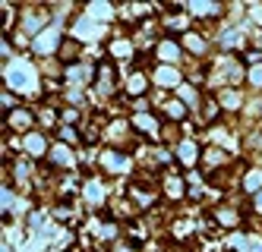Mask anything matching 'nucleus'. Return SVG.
I'll list each match as a JSON object with an SVG mask.
<instances>
[{
    "mask_svg": "<svg viewBox=\"0 0 262 252\" xmlns=\"http://www.w3.org/2000/svg\"><path fill=\"white\" fill-rule=\"evenodd\" d=\"M98 164L107 170V177H114V173H126V170H129V158H126V154H120V151H104L101 158H98Z\"/></svg>",
    "mask_w": 262,
    "mask_h": 252,
    "instance_id": "obj_1",
    "label": "nucleus"
},
{
    "mask_svg": "<svg viewBox=\"0 0 262 252\" xmlns=\"http://www.w3.org/2000/svg\"><path fill=\"white\" fill-rule=\"evenodd\" d=\"M63 73H67V82H70V85H89L92 76H95V70L85 66V63H73V66H67Z\"/></svg>",
    "mask_w": 262,
    "mask_h": 252,
    "instance_id": "obj_2",
    "label": "nucleus"
},
{
    "mask_svg": "<svg viewBox=\"0 0 262 252\" xmlns=\"http://www.w3.org/2000/svg\"><path fill=\"white\" fill-rule=\"evenodd\" d=\"M32 110H26V107H19V110H13V113H7V126L13 129V132H26L29 126H32Z\"/></svg>",
    "mask_w": 262,
    "mask_h": 252,
    "instance_id": "obj_3",
    "label": "nucleus"
},
{
    "mask_svg": "<svg viewBox=\"0 0 262 252\" xmlns=\"http://www.w3.org/2000/svg\"><path fill=\"white\" fill-rule=\"evenodd\" d=\"M57 38H60L57 26L45 29V32H41L38 38H35V51H38V54H51V48H57Z\"/></svg>",
    "mask_w": 262,
    "mask_h": 252,
    "instance_id": "obj_4",
    "label": "nucleus"
},
{
    "mask_svg": "<svg viewBox=\"0 0 262 252\" xmlns=\"http://www.w3.org/2000/svg\"><path fill=\"white\" fill-rule=\"evenodd\" d=\"M218 104H221L224 110H240V107H243V95H240L237 88H221V91H218Z\"/></svg>",
    "mask_w": 262,
    "mask_h": 252,
    "instance_id": "obj_5",
    "label": "nucleus"
},
{
    "mask_svg": "<svg viewBox=\"0 0 262 252\" xmlns=\"http://www.w3.org/2000/svg\"><path fill=\"white\" fill-rule=\"evenodd\" d=\"M60 60L67 63V66H73V63H79V41L76 38H63V44H60Z\"/></svg>",
    "mask_w": 262,
    "mask_h": 252,
    "instance_id": "obj_6",
    "label": "nucleus"
},
{
    "mask_svg": "<svg viewBox=\"0 0 262 252\" xmlns=\"http://www.w3.org/2000/svg\"><path fill=\"white\" fill-rule=\"evenodd\" d=\"M155 82H161L164 88H177L180 85V76H177V66H158L155 70Z\"/></svg>",
    "mask_w": 262,
    "mask_h": 252,
    "instance_id": "obj_7",
    "label": "nucleus"
},
{
    "mask_svg": "<svg viewBox=\"0 0 262 252\" xmlns=\"http://www.w3.org/2000/svg\"><path fill=\"white\" fill-rule=\"evenodd\" d=\"M209 170H215V167H221V164H228V154H224L221 148H202V158H199Z\"/></svg>",
    "mask_w": 262,
    "mask_h": 252,
    "instance_id": "obj_8",
    "label": "nucleus"
},
{
    "mask_svg": "<svg viewBox=\"0 0 262 252\" xmlns=\"http://www.w3.org/2000/svg\"><path fill=\"white\" fill-rule=\"evenodd\" d=\"M212 218H215V224H221V227H237V224H240V215H237L234 208H215Z\"/></svg>",
    "mask_w": 262,
    "mask_h": 252,
    "instance_id": "obj_9",
    "label": "nucleus"
},
{
    "mask_svg": "<svg viewBox=\"0 0 262 252\" xmlns=\"http://www.w3.org/2000/svg\"><path fill=\"white\" fill-rule=\"evenodd\" d=\"M45 148H48V142H45V135H41V132H32V135H26V151L32 154V158H41V154H45Z\"/></svg>",
    "mask_w": 262,
    "mask_h": 252,
    "instance_id": "obj_10",
    "label": "nucleus"
},
{
    "mask_svg": "<svg viewBox=\"0 0 262 252\" xmlns=\"http://www.w3.org/2000/svg\"><path fill=\"white\" fill-rule=\"evenodd\" d=\"M133 126H136L142 135H158V129H161L152 117H148V113H136V117H133Z\"/></svg>",
    "mask_w": 262,
    "mask_h": 252,
    "instance_id": "obj_11",
    "label": "nucleus"
},
{
    "mask_svg": "<svg viewBox=\"0 0 262 252\" xmlns=\"http://www.w3.org/2000/svg\"><path fill=\"white\" fill-rule=\"evenodd\" d=\"M51 164H60V167H73L76 164V158L70 154V148L67 145H54L51 148Z\"/></svg>",
    "mask_w": 262,
    "mask_h": 252,
    "instance_id": "obj_12",
    "label": "nucleus"
},
{
    "mask_svg": "<svg viewBox=\"0 0 262 252\" xmlns=\"http://www.w3.org/2000/svg\"><path fill=\"white\" fill-rule=\"evenodd\" d=\"M177 158H180L186 167H193L202 154H196V145H193V142H180V145H177Z\"/></svg>",
    "mask_w": 262,
    "mask_h": 252,
    "instance_id": "obj_13",
    "label": "nucleus"
},
{
    "mask_svg": "<svg viewBox=\"0 0 262 252\" xmlns=\"http://www.w3.org/2000/svg\"><path fill=\"white\" fill-rule=\"evenodd\" d=\"M243 189L247 192H262V170H247V177H243Z\"/></svg>",
    "mask_w": 262,
    "mask_h": 252,
    "instance_id": "obj_14",
    "label": "nucleus"
},
{
    "mask_svg": "<svg viewBox=\"0 0 262 252\" xmlns=\"http://www.w3.org/2000/svg\"><path fill=\"white\" fill-rule=\"evenodd\" d=\"M218 113H221L218 98H202V120H218Z\"/></svg>",
    "mask_w": 262,
    "mask_h": 252,
    "instance_id": "obj_15",
    "label": "nucleus"
},
{
    "mask_svg": "<svg viewBox=\"0 0 262 252\" xmlns=\"http://www.w3.org/2000/svg\"><path fill=\"white\" fill-rule=\"evenodd\" d=\"M161 107H164L167 117H174V120H183L186 117V104L183 101H161Z\"/></svg>",
    "mask_w": 262,
    "mask_h": 252,
    "instance_id": "obj_16",
    "label": "nucleus"
},
{
    "mask_svg": "<svg viewBox=\"0 0 262 252\" xmlns=\"http://www.w3.org/2000/svg\"><path fill=\"white\" fill-rule=\"evenodd\" d=\"M111 57H117V60H123V57H133V41H114L111 44Z\"/></svg>",
    "mask_w": 262,
    "mask_h": 252,
    "instance_id": "obj_17",
    "label": "nucleus"
},
{
    "mask_svg": "<svg viewBox=\"0 0 262 252\" xmlns=\"http://www.w3.org/2000/svg\"><path fill=\"white\" fill-rule=\"evenodd\" d=\"M183 44L190 48L193 54H205V41H202V35H196V32H190V35H183Z\"/></svg>",
    "mask_w": 262,
    "mask_h": 252,
    "instance_id": "obj_18",
    "label": "nucleus"
},
{
    "mask_svg": "<svg viewBox=\"0 0 262 252\" xmlns=\"http://www.w3.org/2000/svg\"><path fill=\"white\" fill-rule=\"evenodd\" d=\"M126 91H145V79H142V76L139 73H133V76H129V79H126Z\"/></svg>",
    "mask_w": 262,
    "mask_h": 252,
    "instance_id": "obj_19",
    "label": "nucleus"
},
{
    "mask_svg": "<svg viewBox=\"0 0 262 252\" xmlns=\"http://www.w3.org/2000/svg\"><path fill=\"white\" fill-rule=\"evenodd\" d=\"M247 76H250V82H253V85H259V88H262V60H259L256 66H250V70H247Z\"/></svg>",
    "mask_w": 262,
    "mask_h": 252,
    "instance_id": "obj_20",
    "label": "nucleus"
},
{
    "mask_svg": "<svg viewBox=\"0 0 262 252\" xmlns=\"http://www.w3.org/2000/svg\"><path fill=\"white\" fill-rule=\"evenodd\" d=\"M60 135H63V139H67V142H76V132H73L70 126H63V129H60Z\"/></svg>",
    "mask_w": 262,
    "mask_h": 252,
    "instance_id": "obj_21",
    "label": "nucleus"
},
{
    "mask_svg": "<svg viewBox=\"0 0 262 252\" xmlns=\"http://www.w3.org/2000/svg\"><path fill=\"white\" fill-rule=\"evenodd\" d=\"M253 211H262V192H256V196H253Z\"/></svg>",
    "mask_w": 262,
    "mask_h": 252,
    "instance_id": "obj_22",
    "label": "nucleus"
}]
</instances>
